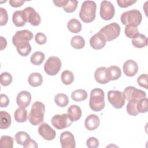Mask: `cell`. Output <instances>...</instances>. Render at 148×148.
Masks as SVG:
<instances>
[{
	"label": "cell",
	"mask_w": 148,
	"mask_h": 148,
	"mask_svg": "<svg viewBox=\"0 0 148 148\" xmlns=\"http://www.w3.org/2000/svg\"><path fill=\"white\" fill-rule=\"evenodd\" d=\"M97 5L94 1H85L82 3L79 12L80 18L86 23L93 21L96 16Z\"/></svg>",
	"instance_id": "6da1fadb"
},
{
	"label": "cell",
	"mask_w": 148,
	"mask_h": 148,
	"mask_svg": "<svg viewBox=\"0 0 148 148\" xmlns=\"http://www.w3.org/2000/svg\"><path fill=\"white\" fill-rule=\"evenodd\" d=\"M105 105V93L102 89L95 88L90 92L89 106L91 110L94 112L102 110Z\"/></svg>",
	"instance_id": "7a4b0ae2"
},
{
	"label": "cell",
	"mask_w": 148,
	"mask_h": 148,
	"mask_svg": "<svg viewBox=\"0 0 148 148\" xmlns=\"http://www.w3.org/2000/svg\"><path fill=\"white\" fill-rule=\"evenodd\" d=\"M45 112V106L40 101L35 102L31 107L28 120L30 123L34 125H38L41 124L44 120Z\"/></svg>",
	"instance_id": "3957f363"
},
{
	"label": "cell",
	"mask_w": 148,
	"mask_h": 148,
	"mask_svg": "<svg viewBox=\"0 0 148 148\" xmlns=\"http://www.w3.org/2000/svg\"><path fill=\"white\" fill-rule=\"evenodd\" d=\"M142 16L140 12L137 9L126 11L121 14L120 20L123 24L131 25L138 27L142 21Z\"/></svg>",
	"instance_id": "277c9868"
},
{
	"label": "cell",
	"mask_w": 148,
	"mask_h": 148,
	"mask_svg": "<svg viewBox=\"0 0 148 148\" xmlns=\"http://www.w3.org/2000/svg\"><path fill=\"white\" fill-rule=\"evenodd\" d=\"M121 28L117 23H110L102 28L99 32L101 34L106 41H111L116 39L120 34Z\"/></svg>",
	"instance_id": "5b68a950"
},
{
	"label": "cell",
	"mask_w": 148,
	"mask_h": 148,
	"mask_svg": "<svg viewBox=\"0 0 148 148\" xmlns=\"http://www.w3.org/2000/svg\"><path fill=\"white\" fill-rule=\"evenodd\" d=\"M61 61L56 56L50 57L44 65L45 72L50 76L57 75L61 68Z\"/></svg>",
	"instance_id": "8992f818"
},
{
	"label": "cell",
	"mask_w": 148,
	"mask_h": 148,
	"mask_svg": "<svg viewBox=\"0 0 148 148\" xmlns=\"http://www.w3.org/2000/svg\"><path fill=\"white\" fill-rule=\"evenodd\" d=\"M108 99L116 109H121L125 104L123 93L118 90H110L108 92Z\"/></svg>",
	"instance_id": "52a82bcc"
},
{
	"label": "cell",
	"mask_w": 148,
	"mask_h": 148,
	"mask_svg": "<svg viewBox=\"0 0 148 148\" xmlns=\"http://www.w3.org/2000/svg\"><path fill=\"white\" fill-rule=\"evenodd\" d=\"M51 124L54 127L58 130H62L71 125L72 121L67 113L56 114L51 120Z\"/></svg>",
	"instance_id": "ba28073f"
},
{
	"label": "cell",
	"mask_w": 148,
	"mask_h": 148,
	"mask_svg": "<svg viewBox=\"0 0 148 148\" xmlns=\"http://www.w3.org/2000/svg\"><path fill=\"white\" fill-rule=\"evenodd\" d=\"M100 16L104 20H110L114 16L115 9L113 3L109 1H102L100 5Z\"/></svg>",
	"instance_id": "9c48e42d"
},
{
	"label": "cell",
	"mask_w": 148,
	"mask_h": 148,
	"mask_svg": "<svg viewBox=\"0 0 148 148\" xmlns=\"http://www.w3.org/2000/svg\"><path fill=\"white\" fill-rule=\"evenodd\" d=\"M123 95L125 99L130 101L135 99L139 101L146 97V94L143 90L138 89L133 86H128L124 90Z\"/></svg>",
	"instance_id": "30bf717a"
},
{
	"label": "cell",
	"mask_w": 148,
	"mask_h": 148,
	"mask_svg": "<svg viewBox=\"0 0 148 148\" xmlns=\"http://www.w3.org/2000/svg\"><path fill=\"white\" fill-rule=\"evenodd\" d=\"M27 22L33 26H38L40 24L41 18L38 13L32 7H27L23 10Z\"/></svg>",
	"instance_id": "8fae6325"
},
{
	"label": "cell",
	"mask_w": 148,
	"mask_h": 148,
	"mask_svg": "<svg viewBox=\"0 0 148 148\" xmlns=\"http://www.w3.org/2000/svg\"><path fill=\"white\" fill-rule=\"evenodd\" d=\"M39 134L45 140H51L56 136V132L47 123L41 124L38 128Z\"/></svg>",
	"instance_id": "7c38bea8"
},
{
	"label": "cell",
	"mask_w": 148,
	"mask_h": 148,
	"mask_svg": "<svg viewBox=\"0 0 148 148\" xmlns=\"http://www.w3.org/2000/svg\"><path fill=\"white\" fill-rule=\"evenodd\" d=\"M60 143L62 148H74L76 143L74 135L69 131H64L60 137Z\"/></svg>",
	"instance_id": "4fadbf2b"
},
{
	"label": "cell",
	"mask_w": 148,
	"mask_h": 148,
	"mask_svg": "<svg viewBox=\"0 0 148 148\" xmlns=\"http://www.w3.org/2000/svg\"><path fill=\"white\" fill-rule=\"evenodd\" d=\"M34 37L32 32L28 29L17 31L12 38L13 44L18 42H29Z\"/></svg>",
	"instance_id": "5bb4252c"
},
{
	"label": "cell",
	"mask_w": 148,
	"mask_h": 148,
	"mask_svg": "<svg viewBox=\"0 0 148 148\" xmlns=\"http://www.w3.org/2000/svg\"><path fill=\"white\" fill-rule=\"evenodd\" d=\"M95 80L100 84H106L110 82L108 69L104 66L98 68L94 72Z\"/></svg>",
	"instance_id": "9a60e30c"
},
{
	"label": "cell",
	"mask_w": 148,
	"mask_h": 148,
	"mask_svg": "<svg viewBox=\"0 0 148 148\" xmlns=\"http://www.w3.org/2000/svg\"><path fill=\"white\" fill-rule=\"evenodd\" d=\"M106 40L104 36L99 32L94 34L90 39V45L92 48L95 50H100L104 47Z\"/></svg>",
	"instance_id": "2e32d148"
},
{
	"label": "cell",
	"mask_w": 148,
	"mask_h": 148,
	"mask_svg": "<svg viewBox=\"0 0 148 148\" xmlns=\"http://www.w3.org/2000/svg\"><path fill=\"white\" fill-rule=\"evenodd\" d=\"M123 69L124 74L130 77L135 76L138 71L137 63L132 60H128L123 64Z\"/></svg>",
	"instance_id": "e0dca14e"
},
{
	"label": "cell",
	"mask_w": 148,
	"mask_h": 148,
	"mask_svg": "<svg viewBox=\"0 0 148 148\" xmlns=\"http://www.w3.org/2000/svg\"><path fill=\"white\" fill-rule=\"evenodd\" d=\"M31 102V94L27 91H21L17 95L16 102L18 106L27 108Z\"/></svg>",
	"instance_id": "ac0fdd59"
},
{
	"label": "cell",
	"mask_w": 148,
	"mask_h": 148,
	"mask_svg": "<svg viewBox=\"0 0 148 148\" xmlns=\"http://www.w3.org/2000/svg\"><path fill=\"white\" fill-rule=\"evenodd\" d=\"M100 120L98 116L91 114L88 116L84 121L85 127L89 131H93L97 129L99 125Z\"/></svg>",
	"instance_id": "d6986e66"
},
{
	"label": "cell",
	"mask_w": 148,
	"mask_h": 148,
	"mask_svg": "<svg viewBox=\"0 0 148 148\" xmlns=\"http://www.w3.org/2000/svg\"><path fill=\"white\" fill-rule=\"evenodd\" d=\"M13 45L16 46L18 53L21 56H27L31 51V46L29 42H18Z\"/></svg>",
	"instance_id": "ffe728a7"
},
{
	"label": "cell",
	"mask_w": 148,
	"mask_h": 148,
	"mask_svg": "<svg viewBox=\"0 0 148 148\" xmlns=\"http://www.w3.org/2000/svg\"><path fill=\"white\" fill-rule=\"evenodd\" d=\"M12 21L16 27H21L24 26L27 21L23 10L15 11L12 16Z\"/></svg>",
	"instance_id": "44dd1931"
},
{
	"label": "cell",
	"mask_w": 148,
	"mask_h": 148,
	"mask_svg": "<svg viewBox=\"0 0 148 148\" xmlns=\"http://www.w3.org/2000/svg\"><path fill=\"white\" fill-rule=\"evenodd\" d=\"M132 43L136 48H143L147 45V38L145 35L138 33L132 38Z\"/></svg>",
	"instance_id": "7402d4cb"
},
{
	"label": "cell",
	"mask_w": 148,
	"mask_h": 148,
	"mask_svg": "<svg viewBox=\"0 0 148 148\" xmlns=\"http://www.w3.org/2000/svg\"><path fill=\"white\" fill-rule=\"evenodd\" d=\"M68 115L72 121L79 120L82 116V110L80 108L76 105H72L68 109Z\"/></svg>",
	"instance_id": "603a6c76"
},
{
	"label": "cell",
	"mask_w": 148,
	"mask_h": 148,
	"mask_svg": "<svg viewBox=\"0 0 148 148\" xmlns=\"http://www.w3.org/2000/svg\"><path fill=\"white\" fill-rule=\"evenodd\" d=\"M12 122V118L10 114L6 111L2 110L0 112V128L7 129L8 128Z\"/></svg>",
	"instance_id": "cb8c5ba5"
},
{
	"label": "cell",
	"mask_w": 148,
	"mask_h": 148,
	"mask_svg": "<svg viewBox=\"0 0 148 148\" xmlns=\"http://www.w3.org/2000/svg\"><path fill=\"white\" fill-rule=\"evenodd\" d=\"M28 82L29 84L32 87H38L42 84L43 77L40 73L38 72H34L29 75Z\"/></svg>",
	"instance_id": "d4e9b609"
},
{
	"label": "cell",
	"mask_w": 148,
	"mask_h": 148,
	"mask_svg": "<svg viewBox=\"0 0 148 148\" xmlns=\"http://www.w3.org/2000/svg\"><path fill=\"white\" fill-rule=\"evenodd\" d=\"M14 120L18 123H24L27 120L28 112L25 108L19 107L14 113Z\"/></svg>",
	"instance_id": "484cf974"
},
{
	"label": "cell",
	"mask_w": 148,
	"mask_h": 148,
	"mask_svg": "<svg viewBox=\"0 0 148 148\" xmlns=\"http://www.w3.org/2000/svg\"><path fill=\"white\" fill-rule=\"evenodd\" d=\"M82 24L76 18H72L67 23L68 29L72 33L77 34L82 30Z\"/></svg>",
	"instance_id": "4316f807"
},
{
	"label": "cell",
	"mask_w": 148,
	"mask_h": 148,
	"mask_svg": "<svg viewBox=\"0 0 148 148\" xmlns=\"http://www.w3.org/2000/svg\"><path fill=\"white\" fill-rule=\"evenodd\" d=\"M87 98V92L83 89H79L73 91L71 94V98L74 101L80 102L84 101Z\"/></svg>",
	"instance_id": "83f0119b"
},
{
	"label": "cell",
	"mask_w": 148,
	"mask_h": 148,
	"mask_svg": "<svg viewBox=\"0 0 148 148\" xmlns=\"http://www.w3.org/2000/svg\"><path fill=\"white\" fill-rule=\"evenodd\" d=\"M107 69L110 81L117 80L121 75V71L120 68L116 65H112Z\"/></svg>",
	"instance_id": "f1b7e54d"
},
{
	"label": "cell",
	"mask_w": 148,
	"mask_h": 148,
	"mask_svg": "<svg viewBox=\"0 0 148 148\" xmlns=\"http://www.w3.org/2000/svg\"><path fill=\"white\" fill-rule=\"evenodd\" d=\"M71 45L72 47L76 49H81L85 46V40L82 36L76 35L72 38L71 40Z\"/></svg>",
	"instance_id": "f546056e"
},
{
	"label": "cell",
	"mask_w": 148,
	"mask_h": 148,
	"mask_svg": "<svg viewBox=\"0 0 148 148\" xmlns=\"http://www.w3.org/2000/svg\"><path fill=\"white\" fill-rule=\"evenodd\" d=\"M54 101L57 106L64 108L68 105L69 103V99L66 94L59 93L55 96Z\"/></svg>",
	"instance_id": "4dcf8cb0"
},
{
	"label": "cell",
	"mask_w": 148,
	"mask_h": 148,
	"mask_svg": "<svg viewBox=\"0 0 148 148\" xmlns=\"http://www.w3.org/2000/svg\"><path fill=\"white\" fill-rule=\"evenodd\" d=\"M29 135L24 131H19L15 135L14 139L17 144L24 146L30 139Z\"/></svg>",
	"instance_id": "1f68e13d"
},
{
	"label": "cell",
	"mask_w": 148,
	"mask_h": 148,
	"mask_svg": "<svg viewBox=\"0 0 148 148\" xmlns=\"http://www.w3.org/2000/svg\"><path fill=\"white\" fill-rule=\"evenodd\" d=\"M74 75L71 71L65 70L61 73V79L62 82L65 85H69L74 81Z\"/></svg>",
	"instance_id": "d6a6232c"
},
{
	"label": "cell",
	"mask_w": 148,
	"mask_h": 148,
	"mask_svg": "<svg viewBox=\"0 0 148 148\" xmlns=\"http://www.w3.org/2000/svg\"><path fill=\"white\" fill-rule=\"evenodd\" d=\"M45 58V54L41 51H36L34 53L30 58L31 62L35 65H40Z\"/></svg>",
	"instance_id": "836d02e7"
},
{
	"label": "cell",
	"mask_w": 148,
	"mask_h": 148,
	"mask_svg": "<svg viewBox=\"0 0 148 148\" xmlns=\"http://www.w3.org/2000/svg\"><path fill=\"white\" fill-rule=\"evenodd\" d=\"M138 101L135 99H131L128 101V103L126 106V110L128 114L131 116H137L139 113L136 109V105Z\"/></svg>",
	"instance_id": "e575fe53"
},
{
	"label": "cell",
	"mask_w": 148,
	"mask_h": 148,
	"mask_svg": "<svg viewBox=\"0 0 148 148\" xmlns=\"http://www.w3.org/2000/svg\"><path fill=\"white\" fill-rule=\"evenodd\" d=\"M0 146L2 148H12L13 147V138L8 135L2 136Z\"/></svg>",
	"instance_id": "d590c367"
},
{
	"label": "cell",
	"mask_w": 148,
	"mask_h": 148,
	"mask_svg": "<svg viewBox=\"0 0 148 148\" xmlns=\"http://www.w3.org/2000/svg\"><path fill=\"white\" fill-rule=\"evenodd\" d=\"M13 78L11 74L7 72H2L0 76V83L3 86H8L11 84Z\"/></svg>",
	"instance_id": "8d00e7d4"
},
{
	"label": "cell",
	"mask_w": 148,
	"mask_h": 148,
	"mask_svg": "<svg viewBox=\"0 0 148 148\" xmlns=\"http://www.w3.org/2000/svg\"><path fill=\"white\" fill-rule=\"evenodd\" d=\"M136 109L138 113H144L147 112V98L146 97L138 101Z\"/></svg>",
	"instance_id": "74e56055"
},
{
	"label": "cell",
	"mask_w": 148,
	"mask_h": 148,
	"mask_svg": "<svg viewBox=\"0 0 148 148\" xmlns=\"http://www.w3.org/2000/svg\"><path fill=\"white\" fill-rule=\"evenodd\" d=\"M78 1L76 0H68L67 3L63 7V9L66 13H72L77 8Z\"/></svg>",
	"instance_id": "f35d334b"
},
{
	"label": "cell",
	"mask_w": 148,
	"mask_h": 148,
	"mask_svg": "<svg viewBox=\"0 0 148 148\" xmlns=\"http://www.w3.org/2000/svg\"><path fill=\"white\" fill-rule=\"evenodd\" d=\"M124 32L127 38H132L136 34L139 33V31L137 27L127 25L125 28Z\"/></svg>",
	"instance_id": "ab89813d"
},
{
	"label": "cell",
	"mask_w": 148,
	"mask_h": 148,
	"mask_svg": "<svg viewBox=\"0 0 148 148\" xmlns=\"http://www.w3.org/2000/svg\"><path fill=\"white\" fill-rule=\"evenodd\" d=\"M137 83L140 87L147 89V75L146 73L140 75L137 79Z\"/></svg>",
	"instance_id": "60d3db41"
},
{
	"label": "cell",
	"mask_w": 148,
	"mask_h": 148,
	"mask_svg": "<svg viewBox=\"0 0 148 148\" xmlns=\"http://www.w3.org/2000/svg\"><path fill=\"white\" fill-rule=\"evenodd\" d=\"M35 42L40 45H44L47 42V37L46 35L42 32H38L35 36Z\"/></svg>",
	"instance_id": "b9f144b4"
},
{
	"label": "cell",
	"mask_w": 148,
	"mask_h": 148,
	"mask_svg": "<svg viewBox=\"0 0 148 148\" xmlns=\"http://www.w3.org/2000/svg\"><path fill=\"white\" fill-rule=\"evenodd\" d=\"M0 13H1L0 25L1 26H3L6 25L8 21V14L6 9L3 8H0Z\"/></svg>",
	"instance_id": "7bdbcfd3"
},
{
	"label": "cell",
	"mask_w": 148,
	"mask_h": 148,
	"mask_svg": "<svg viewBox=\"0 0 148 148\" xmlns=\"http://www.w3.org/2000/svg\"><path fill=\"white\" fill-rule=\"evenodd\" d=\"M86 145L89 148H96L99 146V141L95 137H90L86 141Z\"/></svg>",
	"instance_id": "ee69618b"
},
{
	"label": "cell",
	"mask_w": 148,
	"mask_h": 148,
	"mask_svg": "<svg viewBox=\"0 0 148 148\" xmlns=\"http://www.w3.org/2000/svg\"><path fill=\"white\" fill-rule=\"evenodd\" d=\"M136 2V0H117V3L120 8H125L130 6H131L132 4L135 3Z\"/></svg>",
	"instance_id": "f6af8a7d"
},
{
	"label": "cell",
	"mask_w": 148,
	"mask_h": 148,
	"mask_svg": "<svg viewBox=\"0 0 148 148\" xmlns=\"http://www.w3.org/2000/svg\"><path fill=\"white\" fill-rule=\"evenodd\" d=\"M9 104V99L8 97L4 94H1L0 95V106L1 108H5Z\"/></svg>",
	"instance_id": "bcb514c9"
},
{
	"label": "cell",
	"mask_w": 148,
	"mask_h": 148,
	"mask_svg": "<svg viewBox=\"0 0 148 148\" xmlns=\"http://www.w3.org/2000/svg\"><path fill=\"white\" fill-rule=\"evenodd\" d=\"M24 148H36L38 147L37 143L33 139H31V138L27 142V143L23 146Z\"/></svg>",
	"instance_id": "7dc6e473"
},
{
	"label": "cell",
	"mask_w": 148,
	"mask_h": 148,
	"mask_svg": "<svg viewBox=\"0 0 148 148\" xmlns=\"http://www.w3.org/2000/svg\"><path fill=\"white\" fill-rule=\"evenodd\" d=\"M9 2L11 6L14 8H18L22 6L25 1L23 0H10Z\"/></svg>",
	"instance_id": "c3c4849f"
},
{
	"label": "cell",
	"mask_w": 148,
	"mask_h": 148,
	"mask_svg": "<svg viewBox=\"0 0 148 148\" xmlns=\"http://www.w3.org/2000/svg\"><path fill=\"white\" fill-rule=\"evenodd\" d=\"M68 0H58L53 1L54 5L58 7H64L68 2Z\"/></svg>",
	"instance_id": "681fc988"
},
{
	"label": "cell",
	"mask_w": 148,
	"mask_h": 148,
	"mask_svg": "<svg viewBox=\"0 0 148 148\" xmlns=\"http://www.w3.org/2000/svg\"><path fill=\"white\" fill-rule=\"evenodd\" d=\"M7 46V41L3 36H1V50H3Z\"/></svg>",
	"instance_id": "f907efd6"
}]
</instances>
